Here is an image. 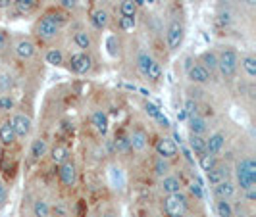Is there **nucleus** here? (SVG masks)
Here are the masks:
<instances>
[{
  "instance_id": "603ef678",
  "label": "nucleus",
  "mask_w": 256,
  "mask_h": 217,
  "mask_svg": "<svg viewBox=\"0 0 256 217\" xmlns=\"http://www.w3.org/2000/svg\"><path fill=\"white\" fill-rule=\"evenodd\" d=\"M160 217H164V216H160Z\"/></svg>"
},
{
  "instance_id": "8fccbe9b",
  "label": "nucleus",
  "mask_w": 256,
  "mask_h": 217,
  "mask_svg": "<svg viewBox=\"0 0 256 217\" xmlns=\"http://www.w3.org/2000/svg\"><path fill=\"white\" fill-rule=\"evenodd\" d=\"M146 2H148V4H154V0H146Z\"/></svg>"
},
{
  "instance_id": "58836bf2",
  "label": "nucleus",
  "mask_w": 256,
  "mask_h": 217,
  "mask_svg": "<svg viewBox=\"0 0 256 217\" xmlns=\"http://www.w3.org/2000/svg\"><path fill=\"white\" fill-rule=\"evenodd\" d=\"M8 44H10V35L6 29H0V56L8 50Z\"/></svg>"
},
{
  "instance_id": "a878e982",
  "label": "nucleus",
  "mask_w": 256,
  "mask_h": 217,
  "mask_svg": "<svg viewBox=\"0 0 256 217\" xmlns=\"http://www.w3.org/2000/svg\"><path fill=\"white\" fill-rule=\"evenodd\" d=\"M44 60H46V64L60 67V65H64V52L60 48H48L46 54H44Z\"/></svg>"
},
{
  "instance_id": "3c124183",
  "label": "nucleus",
  "mask_w": 256,
  "mask_h": 217,
  "mask_svg": "<svg viewBox=\"0 0 256 217\" xmlns=\"http://www.w3.org/2000/svg\"><path fill=\"white\" fill-rule=\"evenodd\" d=\"M246 2H254V0H246Z\"/></svg>"
},
{
  "instance_id": "4468645a",
  "label": "nucleus",
  "mask_w": 256,
  "mask_h": 217,
  "mask_svg": "<svg viewBox=\"0 0 256 217\" xmlns=\"http://www.w3.org/2000/svg\"><path fill=\"white\" fill-rule=\"evenodd\" d=\"M160 191L164 192L166 196L170 194H178V192H183V183L178 175H166L160 179Z\"/></svg>"
},
{
  "instance_id": "a18cd8bd",
  "label": "nucleus",
  "mask_w": 256,
  "mask_h": 217,
  "mask_svg": "<svg viewBox=\"0 0 256 217\" xmlns=\"http://www.w3.org/2000/svg\"><path fill=\"white\" fill-rule=\"evenodd\" d=\"M14 0H0V10H6V8H10L12 6Z\"/></svg>"
},
{
  "instance_id": "4c0bfd02",
  "label": "nucleus",
  "mask_w": 256,
  "mask_h": 217,
  "mask_svg": "<svg viewBox=\"0 0 256 217\" xmlns=\"http://www.w3.org/2000/svg\"><path fill=\"white\" fill-rule=\"evenodd\" d=\"M14 108V100L10 94H2L0 96V112H10Z\"/></svg>"
},
{
  "instance_id": "de8ad7c7",
  "label": "nucleus",
  "mask_w": 256,
  "mask_h": 217,
  "mask_svg": "<svg viewBox=\"0 0 256 217\" xmlns=\"http://www.w3.org/2000/svg\"><path fill=\"white\" fill-rule=\"evenodd\" d=\"M100 217H118V216H116L114 212H104V214Z\"/></svg>"
},
{
  "instance_id": "393cba45",
  "label": "nucleus",
  "mask_w": 256,
  "mask_h": 217,
  "mask_svg": "<svg viewBox=\"0 0 256 217\" xmlns=\"http://www.w3.org/2000/svg\"><path fill=\"white\" fill-rule=\"evenodd\" d=\"M74 42H76L77 48H81V52H87L89 48H92V38L87 31H77L76 35H74Z\"/></svg>"
},
{
  "instance_id": "6e6552de",
  "label": "nucleus",
  "mask_w": 256,
  "mask_h": 217,
  "mask_svg": "<svg viewBox=\"0 0 256 217\" xmlns=\"http://www.w3.org/2000/svg\"><path fill=\"white\" fill-rule=\"evenodd\" d=\"M12 121V127H14V133H16V137L18 139H26L29 137V133H31V129H33V119L26 114H14V117L10 119Z\"/></svg>"
},
{
  "instance_id": "9d476101",
  "label": "nucleus",
  "mask_w": 256,
  "mask_h": 217,
  "mask_svg": "<svg viewBox=\"0 0 256 217\" xmlns=\"http://www.w3.org/2000/svg\"><path fill=\"white\" fill-rule=\"evenodd\" d=\"M231 175V169L230 166H226V164H216V166L212 167L210 171H206V179L208 183L212 185V187H216L218 183H224V181H228Z\"/></svg>"
},
{
  "instance_id": "1a4fd4ad",
  "label": "nucleus",
  "mask_w": 256,
  "mask_h": 217,
  "mask_svg": "<svg viewBox=\"0 0 256 217\" xmlns=\"http://www.w3.org/2000/svg\"><path fill=\"white\" fill-rule=\"evenodd\" d=\"M58 179L62 183V187H68V189H72V187H76L77 183V167L74 162H66L62 166L58 167Z\"/></svg>"
},
{
  "instance_id": "2f4dec72",
  "label": "nucleus",
  "mask_w": 256,
  "mask_h": 217,
  "mask_svg": "<svg viewBox=\"0 0 256 217\" xmlns=\"http://www.w3.org/2000/svg\"><path fill=\"white\" fill-rule=\"evenodd\" d=\"M33 217H50V206L46 200H40L33 204Z\"/></svg>"
},
{
  "instance_id": "2eb2a0df",
  "label": "nucleus",
  "mask_w": 256,
  "mask_h": 217,
  "mask_svg": "<svg viewBox=\"0 0 256 217\" xmlns=\"http://www.w3.org/2000/svg\"><path fill=\"white\" fill-rule=\"evenodd\" d=\"M226 146V135L224 133H212L208 139H206V152L212 154V156H218Z\"/></svg>"
},
{
  "instance_id": "e433bc0d",
  "label": "nucleus",
  "mask_w": 256,
  "mask_h": 217,
  "mask_svg": "<svg viewBox=\"0 0 256 217\" xmlns=\"http://www.w3.org/2000/svg\"><path fill=\"white\" fill-rule=\"evenodd\" d=\"M183 112H185V115H187V117L196 115V114H198V104L194 102L192 98H187V100H185V108H183Z\"/></svg>"
},
{
  "instance_id": "7ed1b4c3",
  "label": "nucleus",
  "mask_w": 256,
  "mask_h": 217,
  "mask_svg": "<svg viewBox=\"0 0 256 217\" xmlns=\"http://www.w3.org/2000/svg\"><path fill=\"white\" fill-rule=\"evenodd\" d=\"M162 208H164V217H185L189 212V200L183 192L170 194L164 198Z\"/></svg>"
},
{
  "instance_id": "f8f14e48",
  "label": "nucleus",
  "mask_w": 256,
  "mask_h": 217,
  "mask_svg": "<svg viewBox=\"0 0 256 217\" xmlns=\"http://www.w3.org/2000/svg\"><path fill=\"white\" fill-rule=\"evenodd\" d=\"M129 148L131 150H135V152H142L146 146H148V135H146V131L141 127H135L131 131V135H129Z\"/></svg>"
},
{
  "instance_id": "dca6fc26",
  "label": "nucleus",
  "mask_w": 256,
  "mask_h": 217,
  "mask_svg": "<svg viewBox=\"0 0 256 217\" xmlns=\"http://www.w3.org/2000/svg\"><path fill=\"white\" fill-rule=\"evenodd\" d=\"M16 141H18V137H16V133H14L12 121H10V119L2 121V123H0V144H2V146H14Z\"/></svg>"
},
{
  "instance_id": "4be33fe9",
  "label": "nucleus",
  "mask_w": 256,
  "mask_h": 217,
  "mask_svg": "<svg viewBox=\"0 0 256 217\" xmlns=\"http://www.w3.org/2000/svg\"><path fill=\"white\" fill-rule=\"evenodd\" d=\"M90 123H92V127L96 129L100 135H106L108 133V115L104 114L102 110H98V112H94V114L90 115Z\"/></svg>"
},
{
  "instance_id": "ddd939ff",
  "label": "nucleus",
  "mask_w": 256,
  "mask_h": 217,
  "mask_svg": "<svg viewBox=\"0 0 256 217\" xmlns=\"http://www.w3.org/2000/svg\"><path fill=\"white\" fill-rule=\"evenodd\" d=\"M212 192H214L216 200H231V198L237 196V185L231 179H228V181H224V183H218Z\"/></svg>"
},
{
  "instance_id": "bb28decb",
  "label": "nucleus",
  "mask_w": 256,
  "mask_h": 217,
  "mask_svg": "<svg viewBox=\"0 0 256 217\" xmlns=\"http://www.w3.org/2000/svg\"><path fill=\"white\" fill-rule=\"evenodd\" d=\"M12 4L20 13H31L37 10L38 0H14Z\"/></svg>"
},
{
  "instance_id": "a211bd4d",
  "label": "nucleus",
  "mask_w": 256,
  "mask_h": 217,
  "mask_svg": "<svg viewBox=\"0 0 256 217\" xmlns=\"http://www.w3.org/2000/svg\"><path fill=\"white\" fill-rule=\"evenodd\" d=\"M90 23H92L94 29L102 31V29H106L108 23H110V15H108V12L102 10V8H96V10L90 12Z\"/></svg>"
},
{
  "instance_id": "412c9836",
  "label": "nucleus",
  "mask_w": 256,
  "mask_h": 217,
  "mask_svg": "<svg viewBox=\"0 0 256 217\" xmlns=\"http://www.w3.org/2000/svg\"><path fill=\"white\" fill-rule=\"evenodd\" d=\"M235 173H244V175H250L256 179V162L254 158H241L235 166Z\"/></svg>"
},
{
  "instance_id": "c03bdc74",
  "label": "nucleus",
  "mask_w": 256,
  "mask_h": 217,
  "mask_svg": "<svg viewBox=\"0 0 256 217\" xmlns=\"http://www.w3.org/2000/svg\"><path fill=\"white\" fill-rule=\"evenodd\" d=\"M243 194H244V200L252 204V202L256 200V187H254V189H248V191H244Z\"/></svg>"
},
{
  "instance_id": "5701e85b",
  "label": "nucleus",
  "mask_w": 256,
  "mask_h": 217,
  "mask_svg": "<svg viewBox=\"0 0 256 217\" xmlns=\"http://www.w3.org/2000/svg\"><path fill=\"white\" fill-rule=\"evenodd\" d=\"M48 152V144L44 139H35L33 144H31V160L33 162H38V160H42V156H46Z\"/></svg>"
},
{
  "instance_id": "f03ea898",
  "label": "nucleus",
  "mask_w": 256,
  "mask_h": 217,
  "mask_svg": "<svg viewBox=\"0 0 256 217\" xmlns=\"http://www.w3.org/2000/svg\"><path fill=\"white\" fill-rule=\"evenodd\" d=\"M218 56V71L222 73L224 79H233L237 69H239V54L235 48L231 46H224L220 52H216Z\"/></svg>"
},
{
  "instance_id": "b1692460",
  "label": "nucleus",
  "mask_w": 256,
  "mask_h": 217,
  "mask_svg": "<svg viewBox=\"0 0 256 217\" xmlns=\"http://www.w3.org/2000/svg\"><path fill=\"white\" fill-rule=\"evenodd\" d=\"M239 64H241V67H243V71L246 73L248 79H254L256 77V58L252 56V54H244V56H241Z\"/></svg>"
},
{
  "instance_id": "6ab92c4d",
  "label": "nucleus",
  "mask_w": 256,
  "mask_h": 217,
  "mask_svg": "<svg viewBox=\"0 0 256 217\" xmlns=\"http://www.w3.org/2000/svg\"><path fill=\"white\" fill-rule=\"evenodd\" d=\"M50 160L54 166H62L66 162H70V150L66 148L64 144H54L50 150Z\"/></svg>"
},
{
  "instance_id": "37998d69",
  "label": "nucleus",
  "mask_w": 256,
  "mask_h": 217,
  "mask_svg": "<svg viewBox=\"0 0 256 217\" xmlns=\"http://www.w3.org/2000/svg\"><path fill=\"white\" fill-rule=\"evenodd\" d=\"M8 202V189H6V185L0 181V208Z\"/></svg>"
},
{
  "instance_id": "c756f323",
  "label": "nucleus",
  "mask_w": 256,
  "mask_h": 217,
  "mask_svg": "<svg viewBox=\"0 0 256 217\" xmlns=\"http://www.w3.org/2000/svg\"><path fill=\"white\" fill-rule=\"evenodd\" d=\"M216 164H218V156H212V154H208V152L198 156V166H200V169H202L204 173L206 171H210Z\"/></svg>"
},
{
  "instance_id": "a19ab883",
  "label": "nucleus",
  "mask_w": 256,
  "mask_h": 217,
  "mask_svg": "<svg viewBox=\"0 0 256 217\" xmlns=\"http://www.w3.org/2000/svg\"><path fill=\"white\" fill-rule=\"evenodd\" d=\"M144 112H146V114L150 115V117H152L154 121H156V119H158V117L162 115V112L158 110V106H154L152 102H146V104H144Z\"/></svg>"
},
{
  "instance_id": "72a5a7b5",
  "label": "nucleus",
  "mask_w": 256,
  "mask_h": 217,
  "mask_svg": "<svg viewBox=\"0 0 256 217\" xmlns=\"http://www.w3.org/2000/svg\"><path fill=\"white\" fill-rule=\"evenodd\" d=\"M120 13L126 15V17H135V13H137V4H135V0H124L122 6H120Z\"/></svg>"
},
{
  "instance_id": "f257e3e1",
  "label": "nucleus",
  "mask_w": 256,
  "mask_h": 217,
  "mask_svg": "<svg viewBox=\"0 0 256 217\" xmlns=\"http://www.w3.org/2000/svg\"><path fill=\"white\" fill-rule=\"evenodd\" d=\"M66 23H68L66 12L52 8V10H48V12L44 13L37 23L33 25V33H35V37H37L38 40L48 42V40H52V38H56L60 35V31H62V27H64Z\"/></svg>"
},
{
  "instance_id": "49530a36",
  "label": "nucleus",
  "mask_w": 256,
  "mask_h": 217,
  "mask_svg": "<svg viewBox=\"0 0 256 217\" xmlns=\"http://www.w3.org/2000/svg\"><path fill=\"white\" fill-rule=\"evenodd\" d=\"M62 2H64V6H68V8H70V6H72V8L76 6V0H62Z\"/></svg>"
},
{
  "instance_id": "473e14b6",
  "label": "nucleus",
  "mask_w": 256,
  "mask_h": 217,
  "mask_svg": "<svg viewBox=\"0 0 256 217\" xmlns=\"http://www.w3.org/2000/svg\"><path fill=\"white\" fill-rule=\"evenodd\" d=\"M154 58H150L146 52H141L139 56H137V69H139V73H141L142 77L146 75V71H148V67H150V64H152Z\"/></svg>"
},
{
  "instance_id": "f704fd0d",
  "label": "nucleus",
  "mask_w": 256,
  "mask_h": 217,
  "mask_svg": "<svg viewBox=\"0 0 256 217\" xmlns=\"http://www.w3.org/2000/svg\"><path fill=\"white\" fill-rule=\"evenodd\" d=\"M144 77H146L148 81H154V83L160 81V79H162V65L158 64L156 60H152V64H150V67H148V71H146Z\"/></svg>"
},
{
  "instance_id": "9b49d317",
  "label": "nucleus",
  "mask_w": 256,
  "mask_h": 217,
  "mask_svg": "<svg viewBox=\"0 0 256 217\" xmlns=\"http://www.w3.org/2000/svg\"><path fill=\"white\" fill-rule=\"evenodd\" d=\"M187 77H189L191 83H196V85H206L212 79V75L208 73V69L202 67L198 62H194V64H191L187 67Z\"/></svg>"
},
{
  "instance_id": "c85d7f7f",
  "label": "nucleus",
  "mask_w": 256,
  "mask_h": 217,
  "mask_svg": "<svg viewBox=\"0 0 256 217\" xmlns=\"http://www.w3.org/2000/svg\"><path fill=\"white\" fill-rule=\"evenodd\" d=\"M214 210H216L218 217H235V212H233V206H231L230 200H218Z\"/></svg>"
},
{
  "instance_id": "09e8293b",
  "label": "nucleus",
  "mask_w": 256,
  "mask_h": 217,
  "mask_svg": "<svg viewBox=\"0 0 256 217\" xmlns=\"http://www.w3.org/2000/svg\"><path fill=\"white\" fill-rule=\"evenodd\" d=\"M2 148H4V146H2V144H0V156H2Z\"/></svg>"
},
{
  "instance_id": "ea45409f",
  "label": "nucleus",
  "mask_w": 256,
  "mask_h": 217,
  "mask_svg": "<svg viewBox=\"0 0 256 217\" xmlns=\"http://www.w3.org/2000/svg\"><path fill=\"white\" fill-rule=\"evenodd\" d=\"M189 192H191L196 200H202V196H204V194H202V187H200L198 181H192L191 185H189Z\"/></svg>"
},
{
  "instance_id": "cd10ccee",
  "label": "nucleus",
  "mask_w": 256,
  "mask_h": 217,
  "mask_svg": "<svg viewBox=\"0 0 256 217\" xmlns=\"http://www.w3.org/2000/svg\"><path fill=\"white\" fill-rule=\"evenodd\" d=\"M189 146L196 156H200V154L206 152V139L200 135H191L189 137Z\"/></svg>"
},
{
  "instance_id": "0eeeda50",
  "label": "nucleus",
  "mask_w": 256,
  "mask_h": 217,
  "mask_svg": "<svg viewBox=\"0 0 256 217\" xmlns=\"http://www.w3.org/2000/svg\"><path fill=\"white\" fill-rule=\"evenodd\" d=\"M35 52H37V44H35V40L29 37H20L16 38V42H14V54L20 58V60H31L33 56H35Z\"/></svg>"
},
{
  "instance_id": "f3484780",
  "label": "nucleus",
  "mask_w": 256,
  "mask_h": 217,
  "mask_svg": "<svg viewBox=\"0 0 256 217\" xmlns=\"http://www.w3.org/2000/svg\"><path fill=\"white\" fill-rule=\"evenodd\" d=\"M198 64L206 67L208 69V73L212 75V73H216L218 71V56H216V52L214 50H206L200 54V58H198Z\"/></svg>"
},
{
  "instance_id": "aec40b11",
  "label": "nucleus",
  "mask_w": 256,
  "mask_h": 217,
  "mask_svg": "<svg viewBox=\"0 0 256 217\" xmlns=\"http://www.w3.org/2000/svg\"><path fill=\"white\" fill-rule=\"evenodd\" d=\"M187 123H189V131H191V135H204L206 131H208V123H206L204 117H200V115H192V117H187Z\"/></svg>"
},
{
  "instance_id": "423d86ee",
  "label": "nucleus",
  "mask_w": 256,
  "mask_h": 217,
  "mask_svg": "<svg viewBox=\"0 0 256 217\" xmlns=\"http://www.w3.org/2000/svg\"><path fill=\"white\" fill-rule=\"evenodd\" d=\"M154 152L158 158H164V160H174L178 152H180V148H178V144L174 139H170V137H158L156 141H154Z\"/></svg>"
},
{
  "instance_id": "20e7f679",
  "label": "nucleus",
  "mask_w": 256,
  "mask_h": 217,
  "mask_svg": "<svg viewBox=\"0 0 256 217\" xmlns=\"http://www.w3.org/2000/svg\"><path fill=\"white\" fill-rule=\"evenodd\" d=\"M185 40V23L180 17H174L166 27V46L170 52H178Z\"/></svg>"
},
{
  "instance_id": "7c9ffc66",
  "label": "nucleus",
  "mask_w": 256,
  "mask_h": 217,
  "mask_svg": "<svg viewBox=\"0 0 256 217\" xmlns=\"http://www.w3.org/2000/svg\"><path fill=\"white\" fill-rule=\"evenodd\" d=\"M170 171H172V166H170V160H164V158H158L156 162H154V173H156V177H166L170 175Z\"/></svg>"
},
{
  "instance_id": "c9c22d12",
  "label": "nucleus",
  "mask_w": 256,
  "mask_h": 217,
  "mask_svg": "<svg viewBox=\"0 0 256 217\" xmlns=\"http://www.w3.org/2000/svg\"><path fill=\"white\" fill-rule=\"evenodd\" d=\"M118 25H120L122 31H133L135 25H137V19H135V17H126V15H122L120 21H118Z\"/></svg>"
},
{
  "instance_id": "39448f33",
  "label": "nucleus",
  "mask_w": 256,
  "mask_h": 217,
  "mask_svg": "<svg viewBox=\"0 0 256 217\" xmlns=\"http://www.w3.org/2000/svg\"><path fill=\"white\" fill-rule=\"evenodd\" d=\"M68 65H70V71H74L76 75H85L92 67V58L89 56V52H76L70 56Z\"/></svg>"
},
{
  "instance_id": "79ce46f5",
  "label": "nucleus",
  "mask_w": 256,
  "mask_h": 217,
  "mask_svg": "<svg viewBox=\"0 0 256 217\" xmlns=\"http://www.w3.org/2000/svg\"><path fill=\"white\" fill-rule=\"evenodd\" d=\"M116 148H118V150H122V152L131 150V148H129V141L128 139H124V137H116Z\"/></svg>"
}]
</instances>
